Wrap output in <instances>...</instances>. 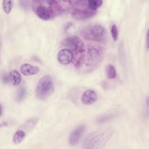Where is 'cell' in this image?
Returning <instances> with one entry per match:
<instances>
[{
    "label": "cell",
    "instance_id": "obj_15",
    "mask_svg": "<svg viewBox=\"0 0 149 149\" xmlns=\"http://www.w3.org/2000/svg\"><path fill=\"white\" fill-rule=\"evenodd\" d=\"M101 51L99 50L98 48H91L89 51H88V54L90 56V59L93 61H94L95 60H97L98 59V58L101 56Z\"/></svg>",
    "mask_w": 149,
    "mask_h": 149
},
{
    "label": "cell",
    "instance_id": "obj_12",
    "mask_svg": "<svg viewBox=\"0 0 149 149\" xmlns=\"http://www.w3.org/2000/svg\"><path fill=\"white\" fill-rule=\"evenodd\" d=\"M26 132L23 130H17L13 136V142L15 144L20 143L26 137Z\"/></svg>",
    "mask_w": 149,
    "mask_h": 149
},
{
    "label": "cell",
    "instance_id": "obj_14",
    "mask_svg": "<svg viewBox=\"0 0 149 149\" xmlns=\"http://www.w3.org/2000/svg\"><path fill=\"white\" fill-rule=\"evenodd\" d=\"M106 74L108 79H113L116 77V72L112 65H108L106 67Z\"/></svg>",
    "mask_w": 149,
    "mask_h": 149
},
{
    "label": "cell",
    "instance_id": "obj_11",
    "mask_svg": "<svg viewBox=\"0 0 149 149\" xmlns=\"http://www.w3.org/2000/svg\"><path fill=\"white\" fill-rule=\"evenodd\" d=\"M9 75L11 82L13 86H17L20 84L22 80V76L18 71L12 70L10 72Z\"/></svg>",
    "mask_w": 149,
    "mask_h": 149
},
{
    "label": "cell",
    "instance_id": "obj_21",
    "mask_svg": "<svg viewBox=\"0 0 149 149\" xmlns=\"http://www.w3.org/2000/svg\"><path fill=\"white\" fill-rule=\"evenodd\" d=\"M148 31L147 32V34H146V40H147V47H148Z\"/></svg>",
    "mask_w": 149,
    "mask_h": 149
},
{
    "label": "cell",
    "instance_id": "obj_3",
    "mask_svg": "<svg viewBox=\"0 0 149 149\" xmlns=\"http://www.w3.org/2000/svg\"><path fill=\"white\" fill-rule=\"evenodd\" d=\"M83 36L89 40L102 41L105 38V30L104 27L100 24H94L86 30Z\"/></svg>",
    "mask_w": 149,
    "mask_h": 149
},
{
    "label": "cell",
    "instance_id": "obj_4",
    "mask_svg": "<svg viewBox=\"0 0 149 149\" xmlns=\"http://www.w3.org/2000/svg\"><path fill=\"white\" fill-rule=\"evenodd\" d=\"M63 45L71 51L80 52L83 51L84 44L83 41L77 36H72L65 38L63 42Z\"/></svg>",
    "mask_w": 149,
    "mask_h": 149
},
{
    "label": "cell",
    "instance_id": "obj_19",
    "mask_svg": "<svg viewBox=\"0 0 149 149\" xmlns=\"http://www.w3.org/2000/svg\"><path fill=\"white\" fill-rule=\"evenodd\" d=\"M114 116V115L113 114H109V115H104V116H102L101 117H100L98 119H97V122H100V123H102L104 122H106L107 120H110L111 119H112L113 117Z\"/></svg>",
    "mask_w": 149,
    "mask_h": 149
},
{
    "label": "cell",
    "instance_id": "obj_1",
    "mask_svg": "<svg viewBox=\"0 0 149 149\" xmlns=\"http://www.w3.org/2000/svg\"><path fill=\"white\" fill-rule=\"evenodd\" d=\"M112 128H101L90 132L84 139L83 147L86 149L103 148L113 134Z\"/></svg>",
    "mask_w": 149,
    "mask_h": 149
},
{
    "label": "cell",
    "instance_id": "obj_9",
    "mask_svg": "<svg viewBox=\"0 0 149 149\" xmlns=\"http://www.w3.org/2000/svg\"><path fill=\"white\" fill-rule=\"evenodd\" d=\"M36 13L39 18L44 20H49L52 16L50 9L43 5L42 3L41 5H39L37 6L36 9Z\"/></svg>",
    "mask_w": 149,
    "mask_h": 149
},
{
    "label": "cell",
    "instance_id": "obj_18",
    "mask_svg": "<svg viewBox=\"0 0 149 149\" xmlns=\"http://www.w3.org/2000/svg\"><path fill=\"white\" fill-rule=\"evenodd\" d=\"M111 33L112 37L113 40L115 41H116L118 38V27H117L116 25L113 24L111 26Z\"/></svg>",
    "mask_w": 149,
    "mask_h": 149
},
{
    "label": "cell",
    "instance_id": "obj_5",
    "mask_svg": "<svg viewBox=\"0 0 149 149\" xmlns=\"http://www.w3.org/2000/svg\"><path fill=\"white\" fill-rule=\"evenodd\" d=\"M85 130H86L85 125H80L77 126L76 128H75L71 132V133L69 136V139H68L69 143L72 146H74L81 139Z\"/></svg>",
    "mask_w": 149,
    "mask_h": 149
},
{
    "label": "cell",
    "instance_id": "obj_16",
    "mask_svg": "<svg viewBox=\"0 0 149 149\" xmlns=\"http://www.w3.org/2000/svg\"><path fill=\"white\" fill-rule=\"evenodd\" d=\"M27 94V90L26 87H22L18 90L16 94V100L17 101H21L24 99Z\"/></svg>",
    "mask_w": 149,
    "mask_h": 149
},
{
    "label": "cell",
    "instance_id": "obj_7",
    "mask_svg": "<svg viewBox=\"0 0 149 149\" xmlns=\"http://www.w3.org/2000/svg\"><path fill=\"white\" fill-rule=\"evenodd\" d=\"M95 13V11L88 9H81L80 8H73L72 12V16L77 19H86L92 17Z\"/></svg>",
    "mask_w": 149,
    "mask_h": 149
},
{
    "label": "cell",
    "instance_id": "obj_8",
    "mask_svg": "<svg viewBox=\"0 0 149 149\" xmlns=\"http://www.w3.org/2000/svg\"><path fill=\"white\" fill-rule=\"evenodd\" d=\"M97 100L96 93L93 90H87L82 94L81 97V102L86 105L94 104Z\"/></svg>",
    "mask_w": 149,
    "mask_h": 149
},
{
    "label": "cell",
    "instance_id": "obj_13",
    "mask_svg": "<svg viewBox=\"0 0 149 149\" xmlns=\"http://www.w3.org/2000/svg\"><path fill=\"white\" fill-rule=\"evenodd\" d=\"M102 1L99 0L87 1V7L90 10L95 11L102 5Z\"/></svg>",
    "mask_w": 149,
    "mask_h": 149
},
{
    "label": "cell",
    "instance_id": "obj_6",
    "mask_svg": "<svg viewBox=\"0 0 149 149\" xmlns=\"http://www.w3.org/2000/svg\"><path fill=\"white\" fill-rule=\"evenodd\" d=\"M73 54L72 51L68 48H64L60 50L57 54L58 62L62 65H66L69 64L73 60Z\"/></svg>",
    "mask_w": 149,
    "mask_h": 149
},
{
    "label": "cell",
    "instance_id": "obj_2",
    "mask_svg": "<svg viewBox=\"0 0 149 149\" xmlns=\"http://www.w3.org/2000/svg\"><path fill=\"white\" fill-rule=\"evenodd\" d=\"M54 91V84L49 76H44L37 84L35 94L37 98L40 100L48 99Z\"/></svg>",
    "mask_w": 149,
    "mask_h": 149
},
{
    "label": "cell",
    "instance_id": "obj_20",
    "mask_svg": "<svg viewBox=\"0 0 149 149\" xmlns=\"http://www.w3.org/2000/svg\"><path fill=\"white\" fill-rule=\"evenodd\" d=\"M2 81L4 84H7L9 82V80H10V75L9 74H8L6 72H4L2 74Z\"/></svg>",
    "mask_w": 149,
    "mask_h": 149
},
{
    "label": "cell",
    "instance_id": "obj_10",
    "mask_svg": "<svg viewBox=\"0 0 149 149\" xmlns=\"http://www.w3.org/2000/svg\"><path fill=\"white\" fill-rule=\"evenodd\" d=\"M21 73L25 76L34 75L40 71L38 66L32 65L30 63H24L21 65L20 68Z\"/></svg>",
    "mask_w": 149,
    "mask_h": 149
},
{
    "label": "cell",
    "instance_id": "obj_17",
    "mask_svg": "<svg viewBox=\"0 0 149 149\" xmlns=\"http://www.w3.org/2000/svg\"><path fill=\"white\" fill-rule=\"evenodd\" d=\"M2 7L4 12L8 14L10 12L13 7L12 1H3L2 2Z\"/></svg>",
    "mask_w": 149,
    "mask_h": 149
}]
</instances>
